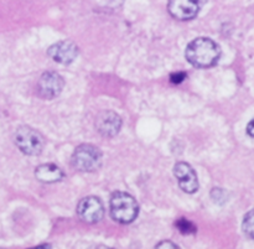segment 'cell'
<instances>
[{"label": "cell", "mask_w": 254, "mask_h": 249, "mask_svg": "<svg viewBox=\"0 0 254 249\" xmlns=\"http://www.w3.org/2000/svg\"><path fill=\"white\" fill-rule=\"evenodd\" d=\"M15 144L26 155H39L44 148V138L35 129L22 125L15 133Z\"/></svg>", "instance_id": "obj_4"}, {"label": "cell", "mask_w": 254, "mask_h": 249, "mask_svg": "<svg viewBox=\"0 0 254 249\" xmlns=\"http://www.w3.org/2000/svg\"><path fill=\"white\" fill-rule=\"evenodd\" d=\"M77 215L86 223L99 222L104 215L103 203L94 196L82 198L77 206Z\"/></svg>", "instance_id": "obj_5"}, {"label": "cell", "mask_w": 254, "mask_h": 249, "mask_svg": "<svg viewBox=\"0 0 254 249\" xmlns=\"http://www.w3.org/2000/svg\"><path fill=\"white\" fill-rule=\"evenodd\" d=\"M109 212L116 222L128 225L138 217L139 206L133 196L127 192L117 191L111 197Z\"/></svg>", "instance_id": "obj_2"}, {"label": "cell", "mask_w": 254, "mask_h": 249, "mask_svg": "<svg viewBox=\"0 0 254 249\" xmlns=\"http://www.w3.org/2000/svg\"><path fill=\"white\" fill-rule=\"evenodd\" d=\"M35 176L37 180L44 184H54L64 179V171L54 164H44L37 166L35 170Z\"/></svg>", "instance_id": "obj_11"}, {"label": "cell", "mask_w": 254, "mask_h": 249, "mask_svg": "<svg viewBox=\"0 0 254 249\" xmlns=\"http://www.w3.org/2000/svg\"><path fill=\"white\" fill-rule=\"evenodd\" d=\"M242 228L243 231H245L246 235L254 241V208L245 216Z\"/></svg>", "instance_id": "obj_12"}, {"label": "cell", "mask_w": 254, "mask_h": 249, "mask_svg": "<svg viewBox=\"0 0 254 249\" xmlns=\"http://www.w3.org/2000/svg\"><path fill=\"white\" fill-rule=\"evenodd\" d=\"M89 249H113V248L107 247V246L104 245H97V246H93V247H91Z\"/></svg>", "instance_id": "obj_18"}, {"label": "cell", "mask_w": 254, "mask_h": 249, "mask_svg": "<svg viewBox=\"0 0 254 249\" xmlns=\"http://www.w3.org/2000/svg\"><path fill=\"white\" fill-rule=\"evenodd\" d=\"M211 196L215 200V202H225L227 200V196H226L225 190H221V188H213L212 192H211Z\"/></svg>", "instance_id": "obj_14"}, {"label": "cell", "mask_w": 254, "mask_h": 249, "mask_svg": "<svg viewBox=\"0 0 254 249\" xmlns=\"http://www.w3.org/2000/svg\"><path fill=\"white\" fill-rule=\"evenodd\" d=\"M72 165L83 173H93L102 165V153L97 146L91 144H82L72 155Z\"/></svg>", "instance_id": "obj_3"}, {"label": "cell", "mask_w": 254, "mask_h": 249, "mask_svg": "<svg viewBox=\"0 0 254 249\" xmlns=\"http://www.w3.org/2000/svg\"><path fill=\"white\" fill-rule=\"evenodd\" d=\"M174 175L179 180V186L181 190L185 191L186 193H193L198 190L197 175L192 166L189 165L188 163L180 161L176 164L174 166Z\"/></svg>", "instance_id": "obj_7"}, {"label": "cell", "mask_w": 254, "mask_h": 249, "mask_svg": "<svg viewBox=\"0 0 254 249\" xmlns=\"http://www.w3.org/2000/svg\"><path fill=\"white\" fill-rule=\"evenodd\" d=\"M64 81L59 73L54 71H47L40 78L37 89L39 94L45 99H54L62 92Z\"/></svg>", "instance_id": "obj_6"}, {"label": "cell", "mask_w": 254, "mask_h": 249, "mask_svg": "<svg viewBox=\"0 0 254 249\" xmlns=\"http://www.w3.org/2000/svg\"><path fill=\"white\" fill-rule=\"evenodd\" d=\"M198 9H200L198 1H192V0H185V1H181V0L175 1V0H173V1H169L168 5L169 12L175 19L179 20L193 19L197 15Z\"/></svg>", "instance_id": "obj_10"}, {"label": "cell", "mask_w": 254, "mask_h": 249, "mask_svg": "<svg viewBox=\"0 0 254 249\" xmlns=\"http://www.w3.org/2000/svg\"><path fill=\"white\" fill-rule=\"evenodd\" d=\"M122 119L117 113L112 111H104L98 114L96 119V128L98 133L103 136L117 135L121 130Z\"/></svg>", "instance_id": "obj_9"}, {"label": "cell", "mask_w": 254, "mask_h": 249, "mask_svg": "<svg viewBox=\"0 0 254 249\" xmlns=\"http://www.w3.org/2000/svg\"><path fill=\"white\" fill-rule=\"evenodd\" d=\"M155 249H180V247L171 242V241H163V242L156 246Z\"/></svg>", "instance_id": "obj_16"}, {"label": "cell", "mask_w": 254, "mask_h": 249, "mask_svg": "<svg viewBox=\"0 0 254 249\" xmlns=\"http://www.w3.org/2000/svg\"><path fill=\"white\" fill-rule=\"evenodd\" d=\"M247 134L250 136H252V138H254V119H252V121L248 123L247 125Z\"/></svg>", "instance_id": "obj_17"}, {"label": "cell", "mask_w": 254, "mask_h": 249, "mask_svg": "<svg viewBox=\"0 0 254 249\" xmlns=\"http://www.w3.org/2000/svg\"><path fill=\"white\" fill-rule=\"evenodd\" d=\"M47 54L59 63L69 64L78 56V47L72 41H60L50 46Z\"/></svg>", "instance_id": "obj_8"}, {"label": "cell", "mask_w": 254, "mask_h": 249, "mask_svg": "<svg viewBox=\"0 0 254 249\" xmlns=\"http://www.w3.org/2000/svg\"><path fill=\"white\" fill-rule=\"evenodd\" d=\"M185 56L192 66L208 68L217 63L221 56V49L213 40L198 37L191 41L186 47Z\"/></svg>", "instance_id": "obj_1"}, {"label": "cell", "mask_w": 254, "mask_h": 249, "mask_svg": "<svg viewBox=\"0 0 254 249\" xmlns=\"http://www.w3.org/2000/svg\"><path fill=\"white\" fill-rule=\"evenodd\" d=\"M186 78L185 72H174V73L170 74V81L173 82L174 84H180L181 82H184V79Z\"/></svg>", "instance_id": "obj_15"}, {"label": "cell", "mask_w": 254, "mask_h": 249, "mask_svg": "<svg viewBox=\"0 0 254 249\" xmlns=\"http://www.w3.org/2000/svg\"><path fill=\"white\" fill-rule=\"evenodd\" d=\"M176 227L180 231L183 235H192L196 232V226L193 225L191 221L185 220V218H181L176 222Z\"/></svg>", "instance_id": "obj_13"}, {"label": "cell", "mask_w": 254, "mask_h": 249, "mask_svg": "<svg viewBox=\"0 0 254 249\" xmlns=\"http://www.w3.org/2000/svg\"><path fill=\"white\" fill-rule=\"evenodd\" d=\"M29 249H51V246L50 245H41V246H37V247H32Z\"/></svg>", "instance_id": "obj_19"}]
</instances>
